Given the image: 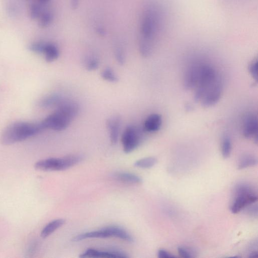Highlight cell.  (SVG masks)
<instances>
[{
	"instance_id": "obj_1",
	"label": "cell",
	"mask_w": 258,
	"mask_h": 258,
	"mask_svg": "<svg viewBox=\"0 0 258 258\" xmlns=\"http://www.w3.org/2000/svg\"><path fill=\"white\" fill-rule=\"evenodd\" d=\"M161 14L155 6L148 7L144 12L141 24L140 49L145 57L153 50L154 41L161 27Z\"/></svg>"
},
{
	"instance_id": "obj_2",
	"label": "cell",
	"mask_w": 258,
	"mask_h": 258,
	"mask_svg": "<svg viewBox=\"0 0 258 258\" xmlns=\"http://www.w3.org/2000/svg\"><path fill=\"white\" fill-rule=\"evenodd\" d=\"M79 111V105L75 102L66 100L56 111L41 122L44 129L57 131L65 130L70 124Z\"/></svg>"
},
{
	"instance_id": "obj_3",
	"label": "cell",
	"mask_w": 258,
	"mask_h": 258,
	"mask_svg": "<svg viewBox=\"0 0 258 258\" xmlns=\"http://www.w3.org/2000/svg\"><path fill=\"white\" fill-rule=\"evenodd\" d=\"M44 130L41 122H16L9 125L4 130L1 136V142L5 145L22 142Z\"/></svg>"
},
{
	"instance_id": "obj_4",
	"label": "cell",
	"mask_w": 258,
	"mask_h": 258,
	"mask_svg": "<svg viewBox=\"0 0 258 258\" xmlns=\"http://www.w3.org/2000/svg\"><path fill=\"white\" fill-rule=\"evenodd\" d=\"M82 155H72L63 158H50L35 163L36 170L42 171H63L81 163Z\"/></svg>"
},
{
	"instance_id": "obj_5",
	"label": "cell",
	"mask_w": 258,
	"mask_h": 258,
	"mask_svg": "<svg viewBox=\"0 0 258 258\" xmlns=\"http://www.w3.org/2000/svg\"><path fill=\"white\" fill-rule=\"evenodd\" d=\"M235 198L231 206V211L233 214L240 212L242 209L255 203L258 197L251 187L247 184H240L235 188Z\"/></svg>"
},
{
	"instance_id": "obj_6",
	"label": "cell",
	"mask_w": 258,
	"mask_h": 258,
	"mask_svg": "<svg viewBox=\"0 0 258 258\" xmlns=\"http://www.w3.org/2000/svg\"><path fill=\"white\" fill-rule=\"evenodd\" d=\"M142 131L136 127L130 126L124 130L121 138L123 150L129 153L140 145L142 140Z\"/></svg>"
},
{
	"instance_id": "obj_7",
	"label": "cell",
	"mask_w": 258,
	"mask_h": 258,
	"mask_svg": "<svg viewBox=\"0 0 258 258\" xmlns=\"http://www.w3.org/2000/svg\"><path fill=\"white\" fill-rule=\"evenodd\" d=\"M222 88L221 82L219 80L204 95L201 101L202 105L205 107H209L216 104L221 97Z\"/></svg>"
},
{
	"instance_id": "obj_8",
	"label": "cell",
	"mask_w": 258,
	"mask_h": 258,
	"mask_svg": "<svg viewBox=\"0 0 258 258\" xmlns=\"http://www.w3.org/2000/svg\"><path fill=\"white\" fill-rule=\"evenodd\" d=\"M243 133L247 138H253L257 143L258 123L257 117L252 114L247 115L243 122Z\"/></svg>"
},
{
	"instance_id": "obj_9",
	"label": "cell",
	"mask_w": 258,
	"mask_h": 258,
	"mask_svg": "<svg viewBox=\"0 0 258 258\" xmlns=\"http://www.w3.org/2000/svg\"><path fill=\"white\" fill-rule=\"evenodd\" d=\"M201 64L195 63L190 66L186 71L184 84L187 89H191L196 88L199 77Z\"/></svg>"
},
{
	"instance_id": "obj_10",
	"label": "cell",
	"mask_w": 258,
	"mask_h": 258,
	"mask_svg": "<svg viewBox=\"0 0 258 258\" xmlns=\"http://www.w3.org/2000/svg\"><path fill=\"white\" fill-rule=\"evenodd\" d=\"M121 123V118L118 115L113 116L107 120V127L109 132L111 142L113 144H115L118 141Z\"/></svg>"
},
{
	"instance_id": "obj_11",
	"label": "cell",
	"mask_w": 258,
	"mask_h": 258,
	"mask_svg": "<svg viewBox=\"0 0 258 258\" xmlns=\"http://www.w3.org/2000/svg\"><path fill=\"white\" fill-rule=\"evenodd\" d=\"M80 257L82 258H128V256L121 251L112 250L101 251L93 249H88L83 253Z\"/></svg>"
},
{
	"instance_id": "obj_12",
	"label": "cell",
	"mask_w": 258,
	"mask_h": 258,
	"mask_svg": "<svg viewBox=\"0 0 258 258\" xmlns=\"http://www.w3.org/2000/svg\"><path fill=\"white\" fill-rule=\"evenodd\" d=\"M112 237L109 227L104 228L102 229L88 232L74 237L72 240L73 242L81 241L87 239L92 238H108Z\"/></svg>"
},
{
	"instance_id": "obj_13",
	"label": "cell",
	"mask_w": 258,
	"mask_h": 258,
	"mask_svg": "<svg viewBox=\"0 0 258 258\" xmlns=\"http://www.w3.org/2000/svg\"><path fill=\"white\" fill-rule=\"evenodd\" d=\"M162 125V117L160 115L153 114L149 115L144 124V130L153 133L160 129Z\"/></svg>"
},
{
	"instance_id": "obj_14",
	"label": "cell",
	"mask_w": 258,
	"mask_h": 258,
	"mask_svg": "<svg viewBox=\"0 0 258 258\" xmlns=\"http://www.w3.org/2000/svg\"><path fill=\"white\" fill-rule=\"evenodd\" d=\"M60 95L53 94L45 97L41 101L40 106L45 108H57L64 101Z\"/></svg>"
},
{
	"instance_id": "obj_15",
	"label": "cell",
	"mask_w": 258,
	"mask_h": 258,
	"mask_svg": "<svg viewBox=\"0 0 258 258\" xmlns=\"http://www.w3.org/2000/svg\"><path fill=\"white\" fill-rule=\"evenodd\" d=\"M116 180L125 183L140 184L143 182L142 178L135 174L128 172H118L114 174Z\"/></svg>"
},
{
	"instance_id": "obj_16",
	"label": "cell",
	"mask_w": 258,
	"mask_h": 258,
	"mask_svg": "<svg viewBox=\"0 0 258 258\" xmlns=\"http://www.w3.org/2000/svg\"><path fill=\"white\" fill-rule=\"evenodd\" d=\"M42 54L44 55L48 62L55 61L59 56V51L57 46L49 43H44Z\"/></svg>"
},
{
	"instance_id": "obj_17",
	"label": "cell",
	"mask_w": 258,
	"mask_h": 258,
	"mask_svg": "<svg viewBox=\"0 0 258 258\" xmlns=\"http://www.w3.org/2000/svg\"><path fill=\"white\" fill-rule=\"evenodd\" d=\"M65 223L63 219H57L52 221L47 225L41 232V236L43 238H47L54 232L57 229L61 228Z\"/></svg>"
},
{
	"instance_id": "obj_18",
	"label": "cell",
	"mask_w": 258,
	"mask_h": 258,
	"mask_svg": "<svg viewBox=\"0 0 258 258\" xmlns=\"http://www.w3.org/2000/svg\"><path fill=\"white\" fill-rule=\"evenodd\" d=\"M53 15L52 12L45 9L38 19V24L42 28L48 27L52 23Z\"/></svg>"
},
{
	"instance_id": "obj_19",
	"label": "cell",
	"mask_w": 258,
	"mask_h": 258,
	"mask_svg": "<svg viewBox=\"0 0 258 258\" xmlns=\"http://www.w3.org/2000/svg\"><path fill=\"white\" fill-rule=\"evenodd\" d=\"M257 164V160L254 156L247 154L243 156L238 165V169L242 170Z\"/></svg>"
},
{
	"instance_id": "obj_20",
	"label": "cell",
	"mask_w": 258,
	"mask_h": 258,
	"mask_svg": "<svg viewBox=\"0 0 258 258\" xmlns=\"http://www.w3.org/2000/svg\"><path fill=\"white\" fill-rule=\"evenodd\" d=\"M157 163L155 157H149L141 159L134 163V166L138 168L149 169L154 167Z\"/></svg>"
},
{
	"instance_id": "obj_21",
	"label": "cell",
	"mask_w": 258,
	"mask_h": 258,
	"mask_svg": "<svg viewBox=\"0 0 258 258\" xmlns=\"http://www.w3.org/2000/svg\"><path fill=\"white\" fill-rule=\"evenodd\" d=\"M45 5L36 2L32 3L29 7V14L33 20H38L45 11Z\"/></svg>"
},
{
	"instance_id": "obj_22",
	"label": "cell",
	"mask_w": 258,
	"mask_h": 258,
	"mask_svg": "<svg viewBox=\"0 0 258 258\" xmlns=\"http://www.w3.org/2000/svg\"><path fill=\"white\" fill-rule=\"evenodd\" d=\"M232 144L230 138L228 136L223 138L222 144V153L225 158H228L231 153Z\"/></svg>"
},
{
	"instance_id": "obj_23",
	"label": "cell",
	"mask_w": 258,
	"mask_h": 258,
	"mask_svg": "<svg viewBox=\"0 0 258 258\" xmlns=\"http://www.w3.org/2000/svg\"><path fill=\"white\" fill-rule=\"evenodd\" d=\"M101 76L104 80L110 83H117L118 77L114 71L110 68L105 69L101 73Z\"/></svg>"
},
{
	"instance_id": "obj_24",
	"label": "cell",
	"mask_w": 258,
	"mask_h": 258,
	"mask_svg": "<svg viewBox=\"0 0 258 258\" xmlns=\"http://www.w3.org/2000/svg\"><path fill=\"white\" fill-rule=\"evenodd\" d=\"M19 10V7L15 1L9 2L7 6V11L10 16L16 17L18 16Z\"/></svg>"
},
{
	"instance_id": "obj_25",
	"label": "cell",
	"mask_w": 258,
	"mask_h": 258,
	"mask_svg": "<svg viewBox=\"0 0 258 258\" xmlns=\"http://www.w3.org/2000/svg\"><path fill=\"white\" fill-rule=\"evenodd\" d=\"M258 63L257 59H254L249 66V71L253 78L257 82H258Z\"/></svg>"
},
{
	"instance_id": "obj_26",
	"label": "cell",
	"mask_w": 258,
	"mask_h": 258,
	"mask_svg": "<svg viewBox=\"0 0 258 258\" xmlns=\"http://www.w3.org/2000/svg\"><path fill=\"white\" fill-rule=\"evenodd\" d=\"M99 66L97 59L94 57H89L86 62V67L88 71L96 70Z\"/></svg>"
},
{
	"instance_id": "obj_27",
	"label": "cell",
	"mask_w": 258,
	"mask_h": 258,
	"mask_svg": "<svg viewBox=\"0 0 258 258\" xmlns=\"http://www.w3.org/2000/svg\"><path fill=\"white\" fill-rule=\"evenodd\" d=\"M115 55L117 61L119 63L124 64L125 62V57L123 50L120 48H117L115 51Z\"/></svg>"
},
{
	"instance_id": "obj_28",
	"label": "cell",
	"mask_w": 258,
	"mask_h": 258,
	"mask_svg": "<svg viewBox=\"0 0 258 258\" xmlns=\"http://www.w3.org/2000/svg\"><path fill=\"white\" fill-rule=\"evenodd\" d=\"M178 253L183 258H190L192 257L193 253L189 249L183 247H178L177 249Z\"/></svg>"
},
{
	"instance_id": "obj_29",
	"label": "cell",
	"mask_w": 258,
	"mask_h": 258,
	"mask_svg": "<svg viewBox=\"0 0 258 258\" xmlns=\"http://www.w3.org/2000/svg\"><path fill=\"white\" fill-rule=\"evenodd\" d=\"M158 257L160 258H170L175 257L174 256L164 249H161L158 251Z\"/></svg>"
},
{
	"instance_id": "obj_30",
	"label": "cell",
	"mask_w": 258,
	"mask_h": 258,
	"mask_svg": "<svg viewBox=\"0 0 258 258\" xmlns=\"http://www.w3.org/2000/svg\"><path fill=\"white\" fill-rule=\"evenodd\" d=\"M80 0H71V7L73 9H76L79 5Z\"/></svg>"
},
{
	"instance_id": "obj_31",
	"label": "cell",
	"mask_w": 258,
	"mask_h": 258,
	"mask_svg": "<svg viewBox=\"0 0 258 258\" xmlns=\"http://www.w3.org/2000/svg\"><path fill=\"white\" fill-rule=\"evenodd\" d=\"M50 0H36V2L43 5H47Z\"/></svg>"
},
{
	"instance_id": "obj_32",
	"label": "cell",
	"mask_w": 258,
	"mask_h": 258,
	"mask_svg": "<svg viewBox=\"0 0 258 258\" xmlns=\"http://www.w3.org/2000/svg\"><path fill=\"white\" fill-rule=\"evenodd\" d=\"M258 256L257 252H253L250 253L249 257L251 258H257Z\"/></svg>"
}]
</instances>
